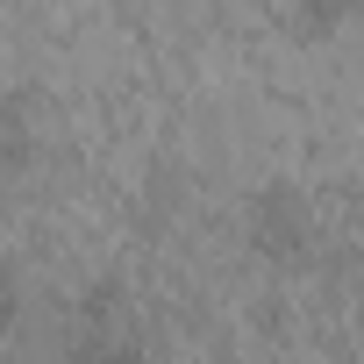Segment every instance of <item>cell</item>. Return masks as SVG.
Wrapping results in <instances>:
<instances>
[{
  "mask_svg": "<svg viewBox=\"0 0 364 364\" xmlns=\"http://www.w3.org/2000/svg\"><path fill=\"white\" fill-rule=\"evenodd\" d=\"M15 321H22V286H15L8 272H0V343L15 336Z\"/></svg>",
  "mask_w": 364,
  "mask_h": 364,
  "instance_id": "7a4b0ae2",
  "label": "cell"
},
{
  "mask_svg": "<svg viewBox=\"0 0 364 364\" xmlns=\"http://www.w3.org/2000/svg\"><path fill=\"white\" fill-rule=\"evenodd\" d=\"M250 243H257L264 257H279V264H300L307 243H314V215L300 208V193L264 186V193L250 200Z\"/></svg>",
  "mask_w": 364,
  "mask_h": 364,
  "instance_id": "6da1fadb",
  "label": "cell"
}]
</instances>
